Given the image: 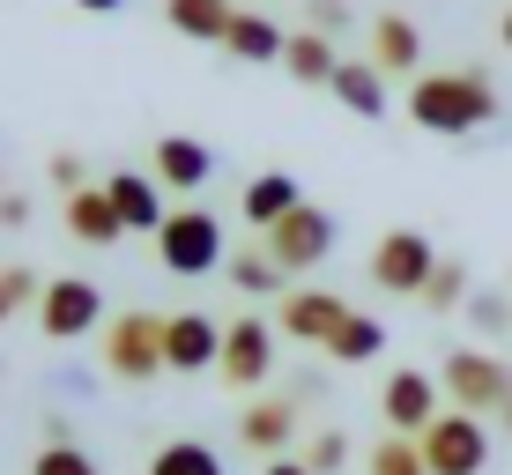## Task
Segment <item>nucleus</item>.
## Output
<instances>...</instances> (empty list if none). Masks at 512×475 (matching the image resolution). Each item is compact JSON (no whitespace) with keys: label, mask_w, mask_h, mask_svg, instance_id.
<instances>
[{"label":"nucleus","mask_w":512,"mask_h":475,"mask_svg":"<svg viewBox=\"0 0 512 475\" xmlns=\"http://www.w3.org/2000/svg\"><path fill=\"white\" fill-rule=\"evenodd\" d=\"M409 119L423 134H483L498 119V90L483 67H453V75H416L409 82Z\"/></svg>","instance_id":"nucleus-1"},{"label":"nucleus","mask_w":512,"mask_h":475,"mask_svg":"<svg viewBox=\"0 0 512 475\" xmlns=\"http://www.w3.org/2000/svg\"><path fill=\"white\" fill-rule=\"evenodd\" d=\"M156 260H164V275H179V283H201V275L231 268V245H223L216 208H201V201L171 208L164 231H156Z\"/></svg>","instance_id":"nucleus-2"},{"label":"nucleus","mask_w":512,"mask_h":475,"mask_svg":"<svg viewBox=\"0 0 512 475\" xmlns=\"http://www.w3.org/2000/svg\"><path fill=\"white\" fill-rule=\"evenodd\" d=\"M438 386H446V401L468 409V416H505V401H512V372H505V357H490V349H453Z\"/></svg>","instance_id":"nucleus-3"},{"label":"nucleus","mask_w":512,"mask_h":475,"mask_svg":"<svg viewBox=\"0 0 512 475\" xmlns=\"http://www.w3.org/2000/svg\"><path fill=\"white\" fill-rule=\"evenodd\" d=\"M104 372L112 379H156L164 372V312H119L112 327H104Z\"/></svg>","instance_id":"nucleus-4"},{"label":"nucleus","mask_w":512,"mask_h":475,"mask_svg":"<svg viewBox=\"0 0 512 475\" xmlns=\"http://www.w3.org/2000/svg\"><path fill=\"white\" fill-rule=\"evenodd\" d=\"M416 446H423V461H431V475H483V468H490V431H483V416L453 409V401H446V416H438Z\"/></svg>","instance_id":"nucleus-5"},{"label":"nucleus","mask_w":512,"mask_h":475,"mask_svg":"<svg viewBox=\"0 0 512 475\" xmlns=\"http://www.w3.org/2000/svg\"><path fill=\"white\" fill-rule=\"evenodd\" d=\"M334 238H342V223L327 216V208H290V216L275 223V231H260V245L282 260V275H305V268H320V260L334 253Z\"/></svg>","instance_id":"nucleus-6"},{"label":"nucleus","mask_w":512,"mask_h":475,"mask_svg":"<svg viewBox=\"0 0 512 475\" xmlns=\"http://www.w3.org/2000/svg\"><path fill=\"white\" fill-rule=\"evenodd\" d=\"M275 334H282V327H268L260 312L231 320V327H223V364H216V379L238 386V394H260L268 372H275Z\"/></svg>","instance_id":"nucleus-7"},{"label":"nucleus","mask_w":512,"mask_h":475,"mask_svg":"<svg viewBox=\"0 0 512 475\" xmlns=\"http://www.w3.org/2000/svg\"><path fill=\"white\" fill-rule=\"evenodd\" d=\"M431 268H438V245L423 238V231H386V238L372 245V283H379L386 297H423Z\"/></svg>","instance_id":"nucleus-8"},{"label":"nucleus","mask_w":512,"mask_h":475,"mask_svg":"<svg viewBox=\"0 0 512 475\" xmlns=\"http://www.w3.org/2000/svg\"><path fill=\"white\" fill-rule=\"evenodd\" d=\"M104 320V290L90 283V275H52L45 297H38V327L52 334V342H82Z\"/></svg>","instance_id":"nucleus-9"},{"label":"nucleus","mask_w":512,"mask_h":475,"mask_svg":"<svg viewBox=\"0 0 512 475\" xmlns=\"http://www.w3.org/2000/svg\"><path fill=\"white\" fill-rule=\"evenodd\" d=\"M379 416H386V431L423 438L438 416H446V401H438V379H431V372H386V386H379Z\"/></svg>","instance_id":"nucleus-10"},{"label":"nucleus","mask_w":512,"mask_h":475,"mask_svg":"<svg viewBox=\"0 0 512 475\" xmlns=\"http://www.w3.org/2000/svg\"><path fill=\"white\" fill-rule=\"evenodd\" d=\"M223 364V327L208 312H164V372H216Z\"/></svg>","instance_id":"nucleus-11"},{"label":"nucleus","mask_w":512,"mask_h":475,"mask_svg":"<svg viewBox=\"0 0 512 475\" xmlns=\"http://www.w3.org/2000/svg\"><path fill=\"white\" fill-rule=\"evenodd\" d=\"M349 312H357V305H349V297H334V290H290V297L275 305V327L290 334V342H320V349H327L334 327H342Z\"/></svg>","instance_id":"nucleus-12"},{"label":"nucleus","mask_w":512,"mask_h":475,"mask_svg":"<svg viewBox=\"0 0 512 475\" xmlns=\"http://www.w3.org/2000/svg\"><path fill=\"white\" fill-rule=\"evenodd\" d=\"M290 438H297V394H253V401L238 409V446H245V453L275 461Z\"/></svg>","instance_id":"nucleus-13"},{"label":"nucleus","mask_w":512,"mask_h":475,"mask_svg":"<svg viewBox=\"0 0 512 475\" xmlns=\"http://www.w3.org/2000/svg\"><path fill=\"white\" fill-rule=\"evenodd\" d=\"M149 171H156L164 193H201L216 179V156H208V142H193V134H164V142L149 149Z\"/></svg>","instance_id":"nucleus-14"},{"label":"nucleus","mask_w":512,"mask_h":475,"mask_svg":"<svg viewBox=\"0 0 512 475\" xmlns=\"http://www.w3.org/2000/svg\"><path fill=\"white\" fill-rule=\"evenodd\" d=\"M104 193H112V208H119V223H127V231H164V186H156V171H112V179H104Z\"/></svg>","instance_id":"nucleus-15"},{"label":"nucleus","mask_w":512,"mask_h":475,"mask_svg":"<svg viewBox=\"0 0 512 475\" xmlns=\"http://www.w3.org/2000/svg\"><path fill=\"white\" fill-rule=\"evenodd\" d=\"M372 67H379L386 82H394V75H416V67H423V30L409 23V15H394V8L372 15Z\"/></svg>","instance_id":"nucleus-16"},{"label":"nucleus","mask_w":512,"mask_h":475,"mask_svg":"<svg viewBox=\"0 0 512 475\" xmlns=\"http://www.w3.org/2000/svg\"><path fill=\"white\" fill-rule=\"evenodd\" d=\"M290 208H305V186H297L290 171H260V179H245V193H238V216L253 223V231H275Z\"/></svg>","instance_id":"nucleus-17"},{"label":"nucleus","mask_w":512,"mask_h":475,"mask_svg":"<svg viewBox=\"0 0 512 475\" xmlns=\"http://www.w3.org/2000/svg\"><path fill=\"white\" fill-rule=\"evenodd\" d=\"M164 23L193 45H223L238 23V0H164Z\"/></svg>","instance_id":"nucleus-18"},{"label":"nucleus","mask_w":512,"mask_h":475,"mask_svg":"<svg viewBox=\"0 0 512 475\" xmlns=\"http://www.w3.org/2000/svg\"><path fill=\"white\" fill-rule=\"evenodd\" d=\"M327 97L342 104V112H357V119H386V75L372 60H342L334 82H327Z\"/></svg>","instance_id":"nucleus-19"},{"label":"nucleus","mask_w":512,"mask_h":475,"mask_svg":"<svg viewBox=\"0 0 512 475\" xmlns=\"http://www.w3.org/2000/svg\"><path fill=\"white\" fill-rule=\"evenodd\" d=\"M223 52H231V60H245V67H268V60H282V52H290V30H282L275 15L238 8V23H231V38H223Z\"/></svg>","instance_id":"nucleus-20"},{"label":"nucleus","mask_w":512,"mask_h":475,"mask_svg":"<svg viewBox=\"0 0 512 475\" xmlns=\"http://www.w3.org/2000/svg\"><path fill=\"white\" fill-rule=\"evenodd\" d=\"M334 67H342V52H334L327 30H290V52H282V75L305 82V90H327Z\"/></svg>","instance_id":"nucleus-21"},{"label":"nucleus","mask_w":512,"mask_h":475,"mask_svg":"<svg viewBox=\"0 0 512 475\" xmlns=\"http://www.w3.org/2000/svg\"><path fill=\"white\" fill-rule=\"evenodd\" d=\"M67 231H75L82 245H119L127 223H119V208H112L104 186H82V193H67Z\"/></svg>","instance_id":"nucleus-22"},{"label":"nucleus","mask_w":512,"mask_h":475,"mask_svg":"<svg viewBox=\"0 0 512 475\" xmlns=\"http://www.w3.org/2000/svg\"><path fill=\"white\" fill-rule=\"evenodd\" d=\"M223 275H231L245 297H290V290H282L290 275H282V260L268 253V245H245V253H231V268H223Z\"/></svg>","instance_id":"nucleus-23"},{"label":"nucleus","mask_w":512,"mask_h":475,"mask_svg":"<svg viewBox=\"0 0 512 475\" xmlns=\"http://www.w3.org/2000/svg\"><path fill=\"white\" fill-rule=\"evenodd\" d=\"M379 349H386V320H372V312H349V320L334 327L327 357H334V364H372Z\"/></svg>","instance_id":"nucleus-24"},{"label":"nucleus","mask_w":512,"mask_h":475,"mask_svg":"<svg viewBox=\"0 0 512 475\" xmlns=\"http://www.w3.org/2000/svg\"><path fill=\"white\" fill-rule=\"evenodd\" d=\"M149 475H223V453L208 438H171L149 453Z\"/></svg>","instance_id":"nucleus-25"},{"label":"nucleus","mask_w":512,"mask_h":475,"mask_svg":"<svg viewBox=\"0 0 512 475\" xmlns=\"http://www.w3.org/2000/svg\"><path fill=\"white\" fill-rule=\"evenodd\" d=\"M468 297H475L468 268H461V260H438V268H431V283H423V297H416V305H423V312H468Z\"/></svg>","instance_id":"nucleus-26"},{"label":"nucleus","mask_w":512,"mask_h":475,"mask_svg":"<svg viewBox=\"0 0 512 475\" xmlns=\"http://www.w3.org/2000/svg\"><path fill=\"white\" fill-rule=\"evenodd\" d=\"M364 475H431V461H423V446H416V438L386 431L379 446L364 453Z\"/></svg>","instance_id":"nucleus-27"},{"label":"nucleus","mask_w":512,"mask_h":475,"mask_svg":"<svg viewBox=\"0 0 512 475\" xmlns=\"http://www.w3.org/2000/svg\"><path fill=\"white\" fill-rule=\"evenodd\" d=\"M38 297H45V283H38L30 268H15V260H8V268H0V327H8L15 312H30Z\"/></svg>","instance_id":"nucleus-28"},{"label":"nucleus","mask_w":512,"mask_h":475,"mask_svg":"<svg viewBox=\"0 0 512 475\" xmlns=\"http://www.w3.org/2000/svg\"><path fill=\"white\" fill-rule=\"evenodd\" d=\"M30 475H97V461L75 446V438H45V453L30 461Z\"/></svg>","instance_id":"nucleus-29"},{"label":"nucleus","mask_w":512,"mask_h":475,"mask_svg":"<svg viewBox=\"0 0 512 475\" xmlns=\"http://www.w3.org/2000/svg\"><path fill=\"white\" fill-rule=\"evenodd\" d=\"M297 461H305L312 475H334V468H349V438H342V431H312Z\"/></svg>","instance_id":"nucleus-30"},{"label":"nucleus","mask_w":512,"mask_h":475,"mask_svg":"<svg viewBox=\"0 0 512 475\" xmlns=\"http://www.w3.org/2000/svg\"><path fill=\"white\" fill-rule=\"evenodd\" d=\"M468 327H475V334H505V327H512V297H505V290H475V297H468Z\"/></svg>","instance_id":"nucleus-31"},{"label":"nucleus","mask_w":512,"mask_h":475,"mask_svg":"<svg viewBox=\"0 0 512 475\" xmlns=\"http://www.w3.org/2000/svg\"><path fill=\"white\" fill-rule=\"evenodd\" d=\"M305 30H349V0H305Z\"/></svg>","instance_id":"nucleus-32"},{"label":"nucleus","mask_w":512,"mask_h":475,"mask_svg":"<svg viewBox=\"0 0 512 475\" xmlns=\"http://www.w3.org/2000/svg\"><path fill=\"white\" fill-rule=\"evenodd\" d=\"M45 171H52V186H60V193H82V186H90V171H82V156H75V149H60Z\"/></svg>","instance_id":"nucleus-33"},{"label":"nucleus","mask_w":512,"mask_h":475,"mask_svg":"<svg viewBox=\"0 0 512 475\" xmlns=\"http://www.w3.org/2000/svg\"><path fill=\"white\" fill-rule=\"evenodd\" d=\"M23 223H30V201L23 193H0V231H23Z\"/></svg>","instance_id":"nucleus-34"},{"label":"nucleus","mask_w":512,"mask_h":475,"mask_svg":"<svg viewBox=\"0 0 512 475\" xmlns=\"http://www.w3.org/2000/svg\"><path fill=\"white\" fill-rule=\"evenodd\" d=\"M260 475H312L305 461H290V453H275V461H260Z\"/></svg>","instance_id":"nucleus-35"},{"label":"nucleus","mask_w":512,"mask_h":475,"mask_svg":"<svg viewBox=\"0 0 512 475\" xmlns=\"http://www.w3.org/2000/svg\"><path fill=\"white\" fill-rule=\"evenodd\" d=\"M75 8H82V15H119L127 0H75Z\"/></svg>","instance_id":"nucleus-36"},{"label":"nucleus","mask_w":512,"mask_h":475,"mask_svg":"<svg viewBox=\"0 0 512 475\" xmlns=\"http://www.w3.org/2000/svg\"><path fill=\"white\" fill-rule=\"evenodd\" d=\"M498 38H505V52H512V8L498 15Z\"/></svg>","instance_id":"nucleus-37"},{"label":"nucleus","mask_w":512,"mask_h":475,"mask_svg":"<svg viewBox=\"0 0 512 475\" xmlns=\"http://www.w3.org/2000/svg\"><path fill=\"white\" fill-rule=\"evenodd\" d=\"M505 431H512V401H505Z\"/></svg>","instance_id":"nucleus-38"}]
</instances>
